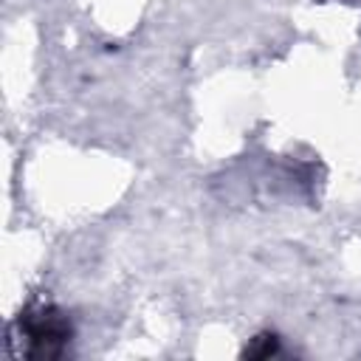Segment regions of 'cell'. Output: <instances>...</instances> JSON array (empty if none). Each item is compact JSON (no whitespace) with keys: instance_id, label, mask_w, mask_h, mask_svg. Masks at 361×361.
Instances as JSON below:
<instances>
[{"instance_id":"7a4b0ae2","label":"cell","mask_w":361,"mask_h":361,"mask_svg":"<svg viewBox=\"0 0 361 361\" xmlns=\"http://www.w3.org/2000/svg\"><path fill=\"white\" fill-rule=\"evenodd\" d=\"M276 350H279L276 333H259V336L251 338V344H245L243 355H248V358H268V355H274Z\"/></svg>"},{"instance_id":"6da1fadb","label":"cell","mask_w":361,"mask_h":361,"mask_svg":"<svg viewBox=\"0 0 361 361\" xmlns=\"http://www.w3.org/2000/svg\"><path fill=\"white\" fill-rule=\"evenodd\" d=\"M14 336L11 344H20L14 353L25 355V358H59L71 338H73V327L71 319L56 307V305H34L28 310L20 313L17 324H14Z\"/></svg>"}]
</instances>
